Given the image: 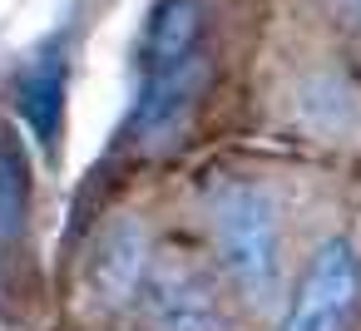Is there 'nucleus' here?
Returning <instances> with one entry per match:
<instances>
[{"mask_svg": "<svg viewBox=\"0 0 361 331\" xmlns=\"http://www.w3.org/2000/svg\"><path fill=\"white\" fill-rule=\"evenodd\" d=\"M213 252L223 272L238 282L247 301H262L277 282V252H282V218L277 198L247 178H233L213 193Z\"/></svg>", "mask_w": 361, "mask_h": 331, "instance_id": "nucleus-1", "label": "nucleus"}, {"mask_svg": "<svg viewBox=\"0 0 361 331\" xmlns=\"http://www.w3.org/2000/svg\"><path fill=\"white\" fill-rule=\"evenodd\" d=\"M356 311H361V257L346 237H331L307 257L277 331H351Z\"/></svg>", "mask_w": 361, "mask_h": 331, "instance_id": "nucleus-2", "label": "nucleus"}, {"mask_svg": "<svg viewBox=\"0 0 361 331\" xmlns=\"http://www.w3.org/2000/svg\"><path fill=\"white\" fill-rule=\"evenodd\" d=\"M149 272H154V237H149L144 218L114 213L90 242V262H85L90 301L104 311H129L144 301Z\"/></svg>", "mask_w": 361, "mask_h": 331, "instance_id": "nucleus-3", "label": "nucleus"}, {"mask_svg": "<svg viewBox=\"0 0 361 331\" xmlns=\"http://www.w3.org/2000/svg\"><path fill=\"white\" fill-rule=\"evenodd\" d=\"M203 85H208V60L193 50L188 60L178 65H164V70H149L134 109H129V134L134 144L144 149H164L173 144V134L188 124L193 104L203 99Z\"/></svg>", "mask_w": 361, "mask_h": 331, "instance_id": "nucleus-4", "label": "nucleus"}, {"mask_svg": "<svg viewBox=\"0 0 361 331\" xmlns=\"http://www.w3.org/2000/svg\"><path fill=\"white\" fill-rule=\"evenodd\" d=\"M144 306L154 331H233L228 306L218 296V287L188 267V262H154L149 287H144Z\"/></svg>", "mask_w": 361, "mask_h": 331, "instance_id": "nucleus-5", "label": "nucleus"}, {"mask_svg": "<svg viewBox=\"0 0 361 331\" xmlns=\"http://www.w3.org/2000/svg\"><path fill=\"white\" fill-rule=\"evenodd\" d=\"M65 99H70V60L60 50H45L40 60L20 70L16 109L50 158H60V139H65Z\"/></svg>", "mask_w": 361, "mask_h": 331, "instance_id": "nucleus-6", "label": "nucleus"}, {"mask_svg": "<svg viewBox=\"0 0 361 331\" xmlns=\"http://www.w3.org/2000/svg\"><path fill=\"white\" fill-rule=\"evenodd\" d=\"M30 154L11 124H0V247H16L30 223Z\"/></svg>", "mask_w": 361, "mask_h": 331, "instance_id": "nucleus-7", "label": "nucleus"}, {"mask_svg": "<svg viewBox=\"0 0 361 331\" xmlns=\"http://www.w3.org/2000/svg\"><path fill=\"white\" fill-rule=\"evenodd\" d=\"M203 40V0H164L144 30V65L164 70L198 50Z\"/></svg>", "mask_w": 361, "mask_h": 331, "instance_id": "nucleus-8", "label": "nucleus"}, {"mask_svg": "<svg viewBox=\"0 0 361 331\" xmlns=\"http://www.w3.org/2000/svg\"><path fill=\"white\" fill-rule=\"evenodd\" d=\"M336 20L361 40V0H336Z\"/></svg>", "mask_w": 361, "mask_h": 331, "instance_id": "nucleus-9", "label": "nucleus"}]
</instances>
